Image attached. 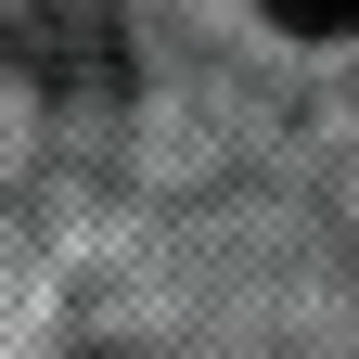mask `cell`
I'll return each mask as SVG.
<instances>
[{
  "label": "cell",
  "mask_w": 359,
  "mask_h": 359,
  "mask_svg": "<svg viewBox=\"0 0 359 359\" xmlns=\"http://www.w3.org/2000/svg\"><path fill=\"white\" fill-rule=\"evenodd\" d=\"M0 52L52 90V103H116V90H128V39H116L103 0H26Z\"/></svg>",
  "instance_id": "6da1fadb"
},
{
  "label": "cell",
  "mask_w": 359,
  "mask_h": 359,
  "mask_svg": "<svg viewBox=\"0 0 359 359\" xmlns=\"http://www.w3.org/2000/svg\"><path fill=\"white\" fill-rule=\"evenodd\" d=\"M257 13L283 26V39H346V26H359V0H257Z\"/></svg>",
  "instance_id": "7a4b0ae2"
}]
</instances>
